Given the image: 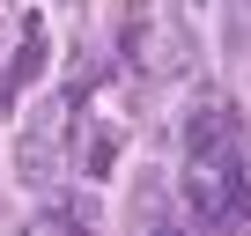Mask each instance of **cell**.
Returning <instances> with one entry per match:
<instances>
[{
    "instance_id": "cell-1",
    "label": "cell",
    "mask_w": 251,
    "mask_h": 236,
    "mask_svg": "<svg viewBox=\"0 0 251 236\" xmlns=\"http://www.w3.org/2000/svg\"><path fill=\"white\" fill-rule=\"evenodd\" d=\"M229 133H236V111H229V103H200V111L185 118V148H192V155L229 148Z\"/></svg>"
},
{
    "instance_id": "cell-2",
    "label": "cell",
    "mask_w": 251,
    "mask_h": 236,
    "mask_svg": "<svg viewBox=\"0 0 251 236\" xmlns=\"http://www.w3.org/2000/svg\"><path fill=\"white\" fill-rule=\"evenodd\" d=\"M222 214H251V163L222 177Z\"/></svg>"
},
{
    "instance_id": "cell-3",
    "label": "cell",
    "mask_w": 251,
    "mask_h": 236,
    "mask_svg": "<svg viewBox=\"0 0 251 236\" xmlns=\"http://www.w3.org/2000/svg\"><path fill=\"white\" fill-rule=\"evenodd\" d=\"M23 177H30V185H45V177H52V148H45L37 133L23 141Z\"/></svg>"
},
{
    "instance_id": "cell-4",
    "label": "cell",
    "mask_w": 251,
    "mask_h": 236,
    "mask_svg": "<svg viewBox=\"0 0 251 236\" xmlns=\"http://www.w3.org/2000/svg\"><path fill=\"white\" fill-rule=\"evenodd\" d=\"M15 89H23L15 74H0V111H8V103H15Z\"/></svg>"
},
{
    "instance_id": "cell-5",
    "label": "cell",
    "mask_w": 251,
    "mask_h": 236,
    "mask_svg": "<svg viewBox=\"0 0 251 236\" xmlns=\"http://www.w3.org/2000/svg\"><path fill=\"white\" fill-rule=\"evenodd\" d=\"M155 236H185V229H177V221H163V229H155Z\"/></svg>"
}]
</instances>
